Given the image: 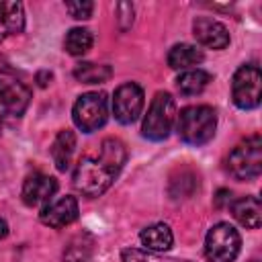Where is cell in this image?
<instances>
[{
    "label": "cell",
    "mask_w": 262,
    "mask_h": 262,
    "mask_svg": "<svg viewBox=\"0 0 262 262\" xmlns=\"http://www.w3.org/2000/svg\"><path fill=\"white\" fill-rule=\"evenodd\" d=\"M72 119H74V125L84 133L98 131L108 119L106 94L104 92H86V94L78 96V100L74 102V108H72Z\"/></svg>",
    "instance_id": "cell-5"
},
{
    "label": "cell",
    "mask_w": 262,
    "mask_h": 262,
    "mask_svg": "<svg viewBox=\"0 0 262 262\" xmlns=\"http://www.w3.org/2000/svg\"><path fill=\"white\" fill-rule=\"evenodd\" d=\"M242 237L229 223H215L205 237V256L209 262H233L239 254Z\"/></svg>",
    "instance_id": "cell-6"
},
{
    "label": "cell",
    "mask_w": 262,
    "mask_h": 262,
    "mask_svg": "<svg viewBox=\"0 0 262 262\" xmlns=\"http://www.w3.org/2000/svg\"><path fill=\"white\" fill-rule=\"evenodd\" d=\"M94 43V37L88 29H82V27H76V29H70L68 35H66V41H63V47L70 55H84L90 51Z\"/></svg>",
    "instance_id": "cell-20"
},
{
    "label": "cell",
    "mask_w": 262,
    "mask_h": 262,
    "mask_svg": "<svg viewBox=\"0 0 262 262\" xmlns=\"http://www.w3.org/2000/svg\"><path fill=\"white\" fill-rule=\"evenodd\" d=\"M127 162L125 143L117 137H106L96 154H86L78 160L74 170V188L84 196H100L111 188Z\"/></svg>",
    "instance_id": "cell-1"
},
{
    "label": "cell",
    "mask_w": 262,
    "mask_h": 262,
    "mask_svg": "<svg viewBox=\"0 0 262 262\" xmlns=\"http://www.w3.org/2000/svg\"><path fill=\"white\" fill-rule=\"evenodd\" d=\"M45 78H47V80H51V72H41V74L37 76V80H39V86H47Z\"/></svg>",
    "instance_id": "cell-24"
},
{
    "label": "cell",
    "mask_w": 262,
    "mask_h": 262,
    "mask_svg": "<svg viewBox=\"0 0 262 262\" xmlns=\"http://www.w3.org/2000/svg\"><path fill=\"white\" fill-rule=\"evenodd\" d=\"M231 215L246 229H258L262 223V205L258 196H242L231 203Z\"/></svg>",
    "instance_id": "cell-13"
},
{
    "label": "cell",
    "mask_w": 262,
    "mask_h": 262,
    "mask_svg": "<svg viewBox=\"0 0 262 262\" xmlns=\"http://www.w3.org/2000/svg\"><path fill=\"white\" fill-rule=\"evenodd\" d=\"M39 219L43 225H49V227H66L70 223H74L78 219V201L70 194L61 196V199H55V201H49L43 205L41 213H39Z\"/></svg>",
    "instance_id": "cell-10"
},
{
    "label": "cell",
    "mask_w": 262,
    "mask_h": 262,
    "mask_svg": "<svg viewBox=\"0 0 262 262\" xmlns=\"http://www.w3.org/2000/svg\"><path fill=\"white\" fill-rule=\"evenodd\" d=\"M123 262H190V260H176V258H162L154 252H143L137 248H125L121 252Z\"/></svg>",
    "instance_id": "cell-22"
},
{
    "label": "cell",
    "mask_w": 262,
    "mask_h": 262,
    "mask_svg": "<svg viewBox=\"0 0 262 262\" xmlns=\"http://www.w3.org/2000/svg\"><path fill=\"white\" fill-rule=\"evenodd\" d=\"M55 190H57V180H55L53 176L35 172V174H29V176L25 178L20 196H23V203H25V205H29V207H39V205L49 203L51 196L55 194Z\"/></svg>",
    "instance_id": "cell-11"
},
{
    "label": "cell",
    "mask_w": 262,
    "mask_h": 262,
    "mask_svg": "<svg viewBox=\"0 0 262 262\" xmlns=\"http://www.w3.org/2000/svg\"><path fill=\"white\" fill-rule=\"evenodd\" d=\"M192 35L201 45L209 49H225L229 45L227 27L211 16H196L192 20Z\"/></svg>",
    "instance_id": "cell-12"
},
{
    "label": "cell",
    "mask_w": 262,
    "mask_h": 262,
    "mask_svg": "<svg viewBox=\"0 0 262 262\" xmlns=\"http://www.w3.org/2000/svg\"><path fill=\"white\" fill-rule=\"evenodd\" d=\"M111 76H113V70L108 66H96V63L84 61L74 68V78L84 84H102L111 80Z\"/></svg>",
    "instance_id": "cell-21"
},
{
    "label": "cell",
    "mask_w": 262,
    "mask_h": 262,
    "mask_svg": "<svg viewBox=\"0 0 262 262\" xmlns=\"http://www.w3.org/2000/svg\"><path fill=\"white\" fill-rule=\"evenodd\" d=\"M174 123H176V102H174L172 94L158 92L151 98L147 115L141 125L143 137H147L151 141H162L170 135Z\"/></svg>",
    "instance_id": "cell-4"
},
{
    "label": "cell",
    "mask_w": 262,
    "mask_h": 262,
    "mask_svg": "<svg viewBox=\"0 0 262 262\" xmlns=\"http://www.w3.org/2000/svg\"><path fill=\"white\" fill-rule=\"evenodd\" d=\"M211 80H213L211 74L205 72V70H199V68L196 70H186L176 78V88L184 96H194V94H201L209 86Z\"/></svg>",
    "instance_id": "cell-18"
},
{
    "label": "cell",
    "mask_w": 262,
    "mask_h": 262,
    "mask_svg": "<svg viewBox=\"0 0 262 262\" xmlns=\"http://www.w3.org/2000/svg\"><path fill=\"white\" fill-rule=\"evenodd\" d=\"M92 252H94V237L82 231L68 242L63 250V262H88Z\"/></svg>",
    "instance_id": "cell-19"
},
{
    "label": "cell",
    "mask_w": 262,
    "mask_h": 262,
    "mask_svg": "<svg viewBox=\"0 0 262 262\" xmlns=\"http://www.w3.org/2000/svg\"><path fill=\"white\" fill-rule=\"evenodd\" d=\"M8 235V223L4 219H0V239H4Z\"/></svg>",
    "instance_id": "cell-25"
},
{
    "label": "cell",
    "mask_w": 262,
    "mask_h": 262,
    "mask_svg": "<svg viewBox=\"0 0 262 262\" xmlns=\"http://www.w3.org/2000/svg\"><path fill=\"white\" fill-rule=\"evenodd\" d=\"M139 242L143 248H147V252L162 254V252H168L172 248L174 235L166 223H154V225H147L145 229H141Z\"/></svg>",
    "instance_id": "cell-15"
},
{
    "label": "cell",
    "mask_w": 262,
    "mask_h": 262,
    "mask_svg": "<svg viewBox=\"0 0 262 262\" xmlns=\"http://www.w3.org/2000/svg\"><path fill=\"white\" fill-rule=\"evenodd\" d=\"M262 76L256 63H244L235 70L231 80V98L237 108L250 111L260 104L262 98Z\"/></svg>",
    "instance_id": "cell-7"
},
{
    "label": "cell",
    "mask_w": 262,
    "mask_h": 262,
    "mask_svg": "<svg viewBox=\"0 0 262 262\" xmlns=\"http://www.w3.org/2000/svg\"><path fill=\"white\" fill-rule=\"evenodd\" d=\"M217 129V115L207 104H190L176 113V131L188 145H205L213 139Z\"/></svg>",
    "instance_id": "cell-2"
},
{
    "label": "cell",
    "mask_w": 262,
    "mask_h": 262,
    "mask_svg": "<svg viewBox=\"0 0 262 262\" xmlns=\"http://www.w3.org/2000/svg\"><path fill=\"white\" fill-rule=\"evenodd\" d=\"M76 151V135L70 129H61L51 143V158L59 172H68Z\"/></svg>",
    "instance_id": "cell-16"
},
{
    "label": "cell",
    "mask_w": 262,
    "mask_h": 262,
    "mask_svg": "<svg viewBox=\"0 0 262 262\" xmlns=\"http://www.w3.org/2000/svg\"><path fill=\"white\" fill-rule=\"evenodd\" d=\"M205 59V53L188 43H178L168 51V66L172 70H188L192 66H199Z\"/></svg>",
    "instance_id": "cell-17"
},
{
    "label": "cell",
    "mask_w": 262,
    "mask_h": 262,
    "mask_svg": "<svg viewBox=\"0 0 262 262\" xmlns=\"http://www.w3.org/2000/svg\"><path fill=\"white\" fill-rule=\"evenodd\" d=\"M143 111V90L135 82H127L115 90L113 96V115L119 123L131 125L139 119Z\"/></svg>",
    "instance_id": "cell-9"
},
{
    "label": "cell",
    "mask_w": 262,
    "mask_h": 262,
    "mask_svg": "<svg viewBox=\"0 0 262 262\" xmlns=\"http://www.w3.org/2000/svg\"><path fill=\"white\" fill-rule=\"evenodd\" d=\"M227 170L237 180H254L262 172V139L250 135L239 141L227 156Z\"/></svg>",
    "instance_id": "cell-3"
},
{
    "label": "cell",
    "mask_w": 262,
    "mask_h": 262,
    "mask_svg": "<svg viewBox=\"0 0 262 262\" xmlns=\"http://www.w3.org/2000/svg\"><path fill=\"white\" fill-rule=\"evenodd\" d=\"M25 10L20 2H0V43L12 35L23 33Z\"/></svg>",
    "instance_id": "cell-14"
},
{
    "label": "cell",
    "mask_w": 262,
    "mask_h": 262,
    "mask_svg": "<svg viewBox=\"0 0 262 262\" xmlns=\"http://www.w3.org/2000/svg\"><path fill=\"white\" fill-rule=\"evenodd\" d=\"M66 10L70 12V16L78 18V20H86L92 16L94 4L88 0H78V2H66Z\"/></svg>",
    "instance_id": "cell-23"
},
{
    "label": "cell",
    "mask_w": 262,
    "mask_h": 262,
    "mask_svg": "<svg viewBox=\"0 0 262 262\" xmlns=\"http://www.w3.org/2000/svg\"><path fill=\"white\" fill-rule=\"evenodd\" d=\"M31 100V90L10 72H0V121L20 117Z\"/></svg>",
    "instance_id": "cell-8"
}]
</instances>
